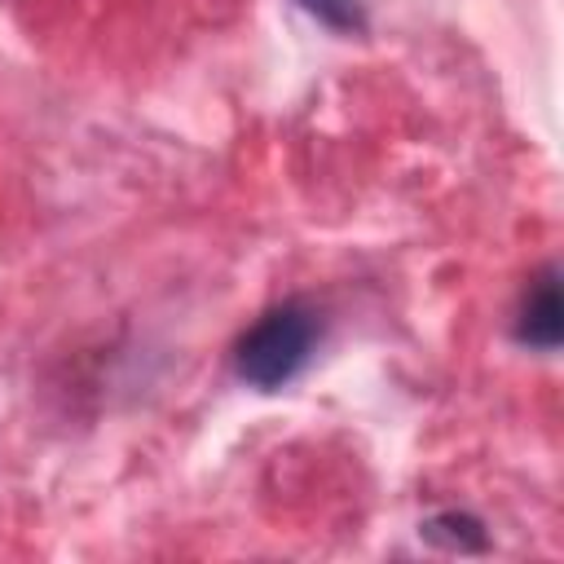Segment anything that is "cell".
I'll return each mask as SVG.
<instances>
[{
  "label": "cell",
  "instance_id": "cell-1",
  "mask_svg": "<svg viewBox=\"0 0 564 564\" xmlns=\"http://www.w3.org/2000/svg\"><path fill=\"white\" fill-rule=\"evenodd\" d=\"M322 344V313L304 300L264 308L234 344V375L256 392H282L304 375Z\"/></svg>",
  "mask_w": 564,
  "mask_h": 564
},
{
  "label": "cell",
  "instance_id": "cell-2",
  "mask_svg": "<svg viewBox=\"0 0 564 564\" xmlns=\"http://www.w3.org/2000/svg\"><path fill=\"white\" fill-rule=\"evenodd\" d=\"M516 344L529 352H555L560 335H564V317H560V273L555 264H542L516 308V326H511Z\"/></svg>",
  "mask_w": 564,
  "mask_h": 564
},
{
  "label": "cell",
  "instance_id": "cell-3",
  "mask_svg": "<svg viewBox=\"0 0 564 564\" xmlns=\"http://www.w3.org/2000/svg\"><path fill=\"white\" fill-rule=\"evenodd\" d=\"M419 533H423L432 546H441V551H463V555H467V551H485V546H489L485 524H480L471 511H458V507L427 516V520L419 524Z\"/></svg>",
  "mask_w": 564,
  "mask_h": 564
},
{
  "label": "cell",
  "instance_id": "cell-4",
  "mask_svg": "<svg viewBox=\"0 0 564 564\" xmlns=\"http://www.w3.org/2000/svg\"><path fill=\"white\" fill-rule=\"evenodd\" d=\"M308 18H317L326 31L339 35H361L366 31V4L361 0H295Z\"/></svg>",
  "mask_w": 564,
  "mask_h": 564
}]
</instances>
